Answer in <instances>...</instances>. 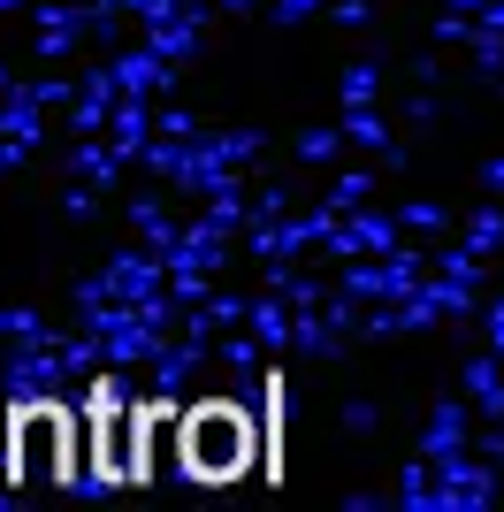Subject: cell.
Segmentation results:
<instances>
[{"label":"cell","mask_w":504,"mask_h":512,"mask_svg":"<svg viewBox=\"0 0 504 512\" xmlns=\"http://www.w3.org/2000/svg\"><path fill=\"white\" fill-rule=\"evenodd\" d=\"M8 474L16 482H69L77 474V421L62 406H23L8 428Z\"/></svg>","instance_id":"obj_2"},{"label":"cell","mask_w":504,"mask_h":512,"mask_svg":"<svg viewBox=\"0 0 504 512\" xmlns=\"http://www.w3.org/2000/svg\"><path fill=\"white\" fill-rule=\"evenodd\" d=\"M176 436H184V474H199V482H237V474L252 467V421L237 406H191L184 421H176Z\"/></svg>","instance_id":"obj_1"},{"label":"cell","mask_w":504,"mask_h":512,"mask_svg":"<svg viewBox=\"0 0 504 512\" xmlns=\"http://www.w3.org/2000/svg\"><path fill=\"white\" fill-rule=\"evenodd\" d=\"M92 413H100V421H92V428H100V451H92V467H100V482H115V451H107V436H115V428H123V421H115V390H92ZM153 421H161V406H146V413H138V421H130V482H146V436H153Z\"/></svg>","instance_id":"obj_3"}]
</instances>
